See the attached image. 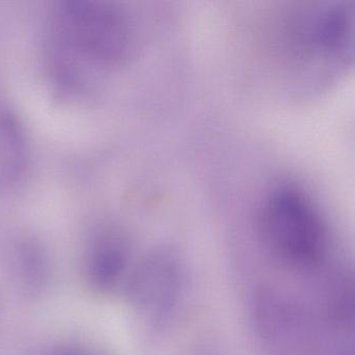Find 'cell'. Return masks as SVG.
I'll return each instance as SVG.
<instances>
[{
  "label": "cell",
  "mask_w": 355,
  "mask_h": 355,
  "mask_svg": "<svg viewBox=\"0 0 355 355\" xmlns=\"http://www.w3.org/2000/svg\"><path fill=\"white\" fill-rule=\"evenodd\" d=\"M182 286L184 272L180 259L170 251H157L137 269L132 277V296L143 313L159 319L176 306Z\"/></svg>",
  "instance_id": "3957f363"
},
{
  "label": "cell",
  "mask_w": 355,
  "mask_h": 355,
  "mask_svg": "<svg viewBox=\"0 0 355 355\" xmlns=\"http://www.w3.org/2000/svg\"><path fill=\"white\" fill-rule=\"evenodd\" d=\"M125 249L117 243H103L93 250L89 261V273L98 288L115 286L126 268Z\"/></svg>",
  "instance_id": "5b68a950"
},
{
  "label": "cell",
  "mask_w": 355,
  "mask_h": 355,
  "mask_svg": "<svg viewBox=\"0 0 355 355\" xmlns=\"http://www.w3.org/2000/svg\"><path fill=\"white\" fill-rule=\"evenodd\" d=\"M26 135L19 120L0 105V189L10 190L20 184L28 168Z\"/></svg>",
  "instance_id": "277c9868"
},
{
  "label": "cell",
  "mask_w": 355,
  "mask_h": 355,
  "mask_svg": "<svg viewBox=\"0 0 355 355\" xmlns=\"http://www.w3.org/2000/svg\"><path fill=\"white\" fill-rule=\"evenodd\" d=\"M58 39L67 51L88 63L113 67L132 49V32L123 13L109 3L67 0L55 13Z\"/></svg>",
  "instance_id": "6da1fadb"
},
{
  "label": "cell",
  "mask_w": 355,
  "mask_h": 355,
  "mask_svg": "<svg viewBox=\"0 0 355 355\" xmlns=\"http://www.w3.org/2000/svg\"><path fill=\"white\" fill-rule=\"evenodd\" d=\"M259 225L270 248L293 265L311 266L325 254V223L311 199L295 187L271 192L261 207Z\"/></svg>",
  "instance_id": "7a4b0ae2"
}]
</instances>
